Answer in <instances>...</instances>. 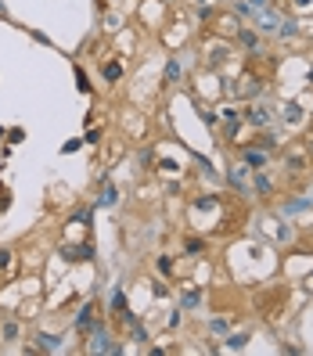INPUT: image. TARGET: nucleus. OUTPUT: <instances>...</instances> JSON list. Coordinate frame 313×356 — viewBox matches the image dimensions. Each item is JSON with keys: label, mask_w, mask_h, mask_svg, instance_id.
<instances>
[{"label": "nucleus", "mask_w": 313, "mask_h": 356, "mask_svg": "<svg viewBox=\"0 0 313 356\" xmlns=\"http://www.w3.org/2000/svg\"><path fill=\"white\" fill-rule=\"evenodd\" d=\"M284 166H288V173H306L310 159H306V151H302V148H292L288 155H284Z\"/></svg>", "instance_id": "f257e3e1"}, {"label": "nucleus", "mask_w": 313, "mask_h": 356, "mask_svg": "<svg viewBox=\"0 0 313 356\" xmlns=\"http://www.w3.org/2000/svg\"><path fill=\"white\" fill-rule=\"evenodd\" d=\"M61 252H65V259H72V263L90 259V255H94V249H90V245H83V249H61Z\"/></svg>", "instance_id": "f03ea898"}, {"label": "nucleus", "mask_w": 313, "mask_h": 356, "mask_svg": "<svg viewBox=\"0 0 313 356\" xmlns=\"http://www.w3.org/2000/svg\"><path fill=\"white\" fill-rule=\"evenodd\" d=\"M248 123L252 126H266L270 123V112H266V108H252V112H248Z\"/></svg>", "instance_id": "7ed1b4c3"}, {"label": "nucleus", "mask_w": 313, "mask_h": 356, "mask_svg": "<svg viewBox=\"0 0 313 356\" xmlns=\"http://www.w3.org/2000/svg\"><path fill=\"white\" fill-rule=\"evenodd\" d=\"M40 349H43V353L61 349V338H54V335H40Z\"/></svg>", "instance_id": "20e7f679"}, {"label": "nucleus", "mask_w": 313, "mask_h": 356, "mask_svg": "<svg viewBox=\"0 0 313 356\" xmlns=\"http://www.w3.org/2000/svg\"><path fill=\"white\" fill-rule=\"evenodd\" d=\"M119 76H123V65H119V61H108V65H105V79H112V83H115Z\"/></svg>", "instance_id": "39448f33"}, {"label": "nucleus", "mask_w": 313, "mask_h": 356, "mask_svg": "<svg viewBox=\"0 0 313 356\" xmlns=\"http://www.w3.org/2000/svg\"><path fill=\"white\" fill-rule=\"evenodd\" d=\"M245 162H248V166H259V169H263L266 155H263V151H248V155H245Z\"/></svg>", "instance_id": "423d86ee"}, {"label": "nucleus", "mask_w": 313, "mask_h": 356, "mask_svg": "<svg viewBox=\"0 0 313 356\" xmlns=\"http://www.w3.org/2000/svg\"><path fill=\"white\" fill-rule=\"evenodd\" d=\"M299 119H302L299 105H288V108H284V123H299Z\"/></svg>", "instance_id": "0eeeda50"}, {"label": "nucleus", "mask_w": 313, "mask_h": 356, "mask_svg": "<svg viewBox=\"0 0 313 356\" xmlns=\"http://www.w3.org/2000/svg\"><path fill=\"white\" fill-rule=\"evenodd\" d=\"M112 349H115V345L108 342L105 335H97V342H94V353H112Z\"/></svg>", "instance_id": "6e6552de"}, {"label": "nucleus", "mask_w": 313, "mask_h": 356, "mask_svg": "<svg viewBox=\"0 0 313 356\" xmlns=\"http://www.w3.org/2000/svg\"><path fill=\"white\" fill-rule=\"evenodd\" d=\"M115 198H119V191H115V187H105V195H101V205H115Z\"/></svg>", "instance_id": "1a4fd4ad"}, {"label": "nucleus", "mask_w": 313, "mask_h": 356, "mask_svg": "<svg viewBox=\"0 0 313 356\" xmlns=\"http://www.w3.org/2000/svg\"><path fill=\"white\" fill-rule=\"evenodd\" d=\"M306 205H310L306 198H295V202H288V205H284V213H302Z\"/></svg>", "instance_id": "9d476101"}, {"label": "nucleus", "mask_w": 313, "mask_h": 356, "mask_svg": "<svg viewBox=\"0 0 313 356\" xmlns=\"http://www.w3.org/2000/svg\"><path fill=\"white\" fill-rule=\"evenodd\" d=\"M256 191H263V195H266V191H270V180H266V177H263L259 169H256Z\"/></svg>", "instance_id": "9b49d317"}, {"label": "nucleus", "mask_w": 313, "mask_h": 356, "mask_svg": "<svg viewBox=\"0 0 313 356\" xmlns=\"http://www.w3.org/2000/svg\"><path fill=\"white\" fill-rule=\"evenodd\" d=\"M166 79H180V65H177V61H169V65H166Z\"/></svg>", "instance_id": "f8f14e48"}, {"label": "nucleus", "mask_w": 313, "mask_h": 356, "mask_svg": "<svg viewBox=\"0 0 313 356\" xmlns=\"http://www.w3.org/2000/svg\"><path fill=\"white\" fill-rule=\"evenodd\" d=\"M202 299H198V291H187V295H184V306H198Z\"/></svg>", "instance_id": "ddd939ff"}, {"label": "nucleus", "mask_w": 313, "mask_h": 356, "mask_svg": "<svg viewBox=\"0 0 313 356\" xmlns=\"http://www.w3.org/2000/svg\"><path fill=\"white\" fill-rule=\"evenodd\" d=\"M241 40H245V47H256V33H248V29H245V33H241Z\"/></svg>", "instance_id": "4468645a"}, {"label": "nucleus", "mask_w": 313, "mask_h": 356, "mask_svg": "<svg viewBox=\"0 0 313 356\" xmlns=\"http://www.w3.org/2000/svg\"><path fill=\"white\" fill-rule=\"evenodd\" d=\"M7 263H11V252H7V249H0V267H7Z\"/></svg>", "instance_id": "2eb2a0df"}, {"label": "nucleus", "mask_w": 313, "mask_h": 356, "mask_svg": "<svg viewBox=\"0 0 313 356\" xmlns=\"http://www.w3.org/2000/svg\"><path fill=\"white\" fill-rule=\"evenodd\" d=\"M248 4H252V7H263V4H266V0H248Z\"/></svg>", "instance_id": "dca6fc26"}, {"label": "nucleus", "mask_w": 313, "mask_h": 356, "mask_svg": "<svg viewBox=\"0 0 313 356\" xmlns=\"http://www.w3.org/2000/svg\"><path fill=\"white\" fill-rule=\"evenodd\" d=\"M198 4H209V0H198Z\"/></svg>", "instance_id": "f3484780"}, {"label": "nucleus", "mask_w": 313, "mask_h": 356, "mask_svg": "<svg viewBox=\"0 0 313 356\" xmlns=\"http://www.w3.org/2000/svg\"><path fill=\"white\" fill-rule=\"evenodd\" d=\"M310 148H313V141H310Z\"/></svg>", "instance_id": "a211bd4d"}]
</instances>
